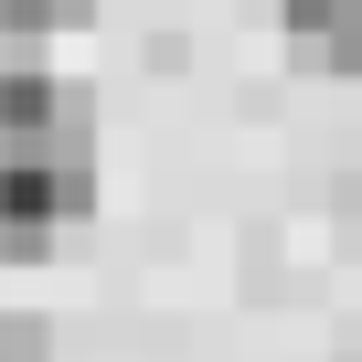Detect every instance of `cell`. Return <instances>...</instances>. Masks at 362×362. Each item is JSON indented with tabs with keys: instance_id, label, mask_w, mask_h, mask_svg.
<instances>
[{
	"instance_id": "obj_3",
	"label": "cell",
	"mask_w": 362,
	"mask_h": 362,
	"mask_svg": "<svg viewBox=\"0 0 362 362\" xmlns=\"http://www.w3.org/2000/svg\"><path fill=\"white\" fill-rule=\"evenodd\" d=\"M0 362H54V330L33 309H0Z\"/></svg>"
},
{
	"instance_id": "obj_2",
	"label": "cell",
	"mask_w": 362,
	"mask_h": 362,
	"mask_svg": "<svg viewBox=\"0 0 362 362\" xmlns=\"http://www.w3.org/2000/svg\"><path fill=\"white\" fill-rule=\"evenodd\" d=\"M277 22H288L298 64H320V75H362V0H277Z\"/></svg>"
},
{
	"instance_id": "obj_1",
	"label": "cell",
	"mask_w": 362,
	"mask_h": 362,
	"mask_svg": "<svg viewBox=\"0 0 362 362\" xmlns=\"http://www.w3.org/2000/svg\"><path fill=\"white\" fill-rule=\"evenodd\" d=\"M0 149H96V107L43 64H0Z\"/></svg>"
},
{
	"instance_id": "obj_4",
	"label": "cell",
	"mask_w": 362,
	"mask_h": 362,
	"mask_svg": "<svg viewBox=\"0 0 362 362\" xmlns=\"http://www.w3.org/2000/svg\"><path fill=\"white\" fill-rule=\"evenodd\" d=\"M351 362H362V351H351Z\"/></svg>"
}]
</instances>
